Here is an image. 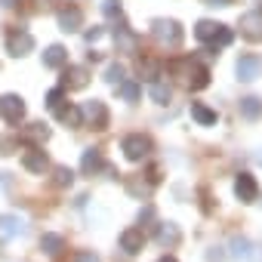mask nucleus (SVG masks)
<instances>
[{
  "label": "nucleus",
  "mask_w": 262,
  "mask_h": 262,
  "mask_svg": "<svg viewBox=\"0 0 262 262\" xmlns=\"http://www.w3.org/2000/svg\"><path fill=\"white\" fill-rule=\"evenodd\" d=\"M173 71H179L188 83V90H204L210 86V71L198 62V59H182V62H173Z\"/></svg>",
  "instance_id": "obj_1"
},
{
  "label": "nucleus",
  "mask_w": 262,
  "mask_h": 262,
  "mask_svg": "<svg viewBox=\"0 0 262 262\" xmlns=\"http://www.w3.org/2000/svg\"><path fill=\"white\" fill-rule=\"evenodd\" d=\"M194 37L204 40V43H213V47H228L231 43V28H225L219 22H210V19H201L198 28H194Z\"/></svg>",
  "instance_id": "obj_2"
},
{
  "label": "nucleus",
  "mask_w": 262,
  "mask_h": 262,
  "mask_svg": "<svg viewBox=\"0 0 262 262\" xmlns=\"http://www.w3.org/2000/svg\"><path fill=\"white\" fill-rule=\"evenodd\" d=\"M151 37L161 47H179L182 43V25L176 19H155L151 22Z\"/></svg>",
  "instance_id": "obj_3"
},
{
  "label": "nucleus",
  "mask_w": 262,
  "mask_h": 262,
  "mask_svg": "<svg viewBox=\"0 0 262 262\" xmlns=\"http://www.w3.org/2000/svg\"><path fill=\"white\" fill-rule=\"evenodd\" d=\"M120 151L126 155V161H142V158H148V151H151V139L142 136V133H129V136H123Z\"/></svg>",
  "instance_id": "obj_4"
},
{
  "label": "nucleus",
  "mask_w": 262,
  "mask_h": 262,
  "mask_svg": "<svg viewBox=\"0 0 262 262\" xmlns=\"http://www.w3.org/2000/svg\"><path fill=\"white\" fill-rule=\"evenodd\" d=\"M56 22H59V28H62L65 34L80 31V28H83V10H80L77 4H65V7H59Z\"/></svg>",
  "instance_id": "obj_5"
},
{
  "label": "nucleus",
  "mask_w": 262,
  "mask_h": 262,
  "mask_svg": "<svg viewBox=\"0 0 262 262\" xmlns=\"http://www.w3.org/2000/svg\"><path fill=\"white\" fill-rule=\"evenodd\" d=\"M34 50V37L25 31V28H13V31H7V53L10 56H28Z\"/></svg>",
  "instance_id": "obj_6"
},
{
  "label": "nucleus",
  "mask_w": 262,
  "mask_h": 262,
  "mask_svg": "<svg viewBox=\"0 0 262 262\" xmlns=\"http://www.w3.org/2000/svg\"><path fill=\"white\" fill-rule=\"evenodd\" d=\"M0 117H4L7 123H19L25 117V99L16 96V93L0 96Z\"/></svg>",
  "instance_id": "obj_7"
},
{
  "label": "nucleus",
  "mask_w": 262,
  "mask_h": 262,
  "mask_svg": "<svg viewBox=\"0 0 262 262\" xmlns=\"http://www.w3.org/2000/svg\"><path fill=\"white\" fill-rule=\"evenodd\" d=\"M83 120L93 126V129H105L108 126V108H105V102H99V99H90V102H83Z\"/></svg>",
  "instance_id": "obj_8"
},
{
  "label": "nucleus",
  "mask_w": 262,
  "mask_h": 262,
  "mask_svg": "<svg viewBox=\"0 0 262 262\" xmlns=\"http://www.w3.org/2000/svg\"><path fill=\"white\" fill-rule=\"evenodd\" d=\"M234 194H237L241 204H253V201L259 198V185H256V179H253L250 173H237V179H234Z\"/></svg>",
  "instance_id": "obj_9"
},
{
  "label": "nucleus",
  "mask_w": 262,
  "mask_h": 262,
  "mask_svg": "<svg viewBox=\"0 0 262 262\" xmlns=\"http://www.w3.org/2000/svg\"><path fill=\"white\" fill-rule=\"evenodd\" d=\"M114 43H117V53H126V56H136L139 53V37L129 31L123 22L114 28Z\"/></svg>",
  "instance_id": "obj_10"
},
{
  "label": "nucleus",
  "mask_w": 262,
  "mask_h": 262,
  "mask_svg": "<svg viewBox=\"0 0 262 262\" xmlns=\"http://www.w3.org/2000/svg\"><path fill=\"white\" fill-rule=\"evenodd\" d=\"M241 34L247 40H262V10H253V13H244L241 16Z\"/></svg>",
  "instance_id": "obj_11"
},
{
  "label": "nucleus",
  "mask_w": 262,
  "mask_h": 262,
  "mask_svg": "<svg viewBox=\"0 0 262 262\" xmlns=\"http://www.w3.org/2000/svg\"><path fill=\"white\" fill-rule=\"evenodd\" d=\"M90 83V71L83 65H68L65 74H62V86L65 90H83Z\"/></svg>",
  "instance_id": "obj_12"
},
{
  "label": "nucleus",
  "mask_w": 262,
  "mask_h": 262,
  "mask_svg": "<svg viewBox=\"0 0 262 262\" xmlns=\"http://www.w3.org/2000/svg\"><path fill=\"white\" fill-rule=\"evenodd\" d=\"M22 167H25L28 173H47L50 158H47V151H43V148H28V151L22 155Z\"/></svg>",
  "instance_id": "obj_13"
},
{
  "label": "nucleus",
  "mask_w": 262,
  "mask_h": 262,
  "mask_svg": "<svg viewBox=\"0 0 262 262\" xmlns=\"http://www.w3.org/2000/svg\"><path fill=\"white\" fill-rule=\"evenodd\" d=\"M142 247H145V234H142V228H126V231H120V250H123V253L136 256Z\"/></svg>",
  "instance_id": "obj_14"
},
{
  "label": "nucleus",
  "mask_w": 262,
  "mask_h": 262,
  "mask_svg": "<svg viewBox=\"0 0 262 262\" xmlns=\"http://www.w3.org/2000/svg\"><path fill=\"white\" fill-rule=\"evenodd\" d=\"M155 241H158L161 247L173 250V247L182 241V231H179V225H173V222H161V225H158V231H155Z\"/></svg>",
  "instance_id": "obj_15"
},
{
  "label": "nucleus",
  "mask_w": 262,
  "mask_h": 262,
  "mask_svg": "<svg viewBox=\"0 0 262 262\" xmlns=\"http://www.w3.org/2000/svg\"><path fill=\"white\" fill-rule=\"evenodd\" d=\"M25 231V222L19 216H10V213H0V241H13Z\"/></svg>",
  "instance_id": "obj_16"
},
{
  "label": "nucleus",
  "mask_w": 262,
  "mask_h": 262,
  "mask_svg": "<svg viewBox=\"0 0 262 262\" xmlns=\"http://www.w3.org/2000/svg\"><path fill=\"white\" fill-rule=\"evenodd\" d=\"M43 65H47V68H65V65H68L65 47H59V43L47 47V50H43Z\"/></svg>",
  "instance_id": "obj_17"
},
{
  "label": "nucleus",
  "mask_w": 262,
  "mask_h": 262,
  "mask_svg": "<svg viewBox=\"0 0 262 262\" xmlns=\"http://www.w3.org/2000/svg\"><path fill=\"white\" fill-rule=\"evenodd\" d=\"M80 170H83L86 176H96L99 170H105V161H102V151H96V148H90V151H83V158H80Z\"/></svg>",
  "instance_id": "obj_18"
},
{
  "label": "nucleus",
  "mask_w": 262,
  "mask_h": 262,
  "mask_svg": "<svg viewBox=\"0 0 262 262\" xmlns=\"http://www.w3.org/2000/svg\"><path fill=\"white\" fill-rule=\"evenodd\" d=\"M136 71H139V83H142V80H145V83H151V80H158V77H161V62H158V59H139Z\"/></svg>",
  "instance_id": "obj_19"
},
{
  "label": "nucleus",
  "mask_w": 262,
  "mask_h": 262,
  "mask_svg": "<svg viewBox=\"0 0 262 262\" xmlns=\"http://www.w3.org/2000/svg\"><path fill=\"white\" fill-rule=\"evenodd\" d=\"M234 71H237V80H253L259 74V59L256 56H241Z\"/></svg>",
  "instance_id": "obj_20"
},
{
  "label": "nucleus",
  "mask_w": 262,
  "mask_h": 262,
  "mask_svg": "<svg viewBox=\"0 0 262 262\" xmlns=\"http://www.w3.org/2000/svg\"><path fill=\"white\" fill-rule=\"evenodd\" d=\"M56 117H59L62 123H68V126H80V123H83V111L74 108V105H68V102L56 108Z\"/></svg>",
  "instance_id": "obj_21"
},
{
  "label": "nucleus",
  "mask_w": 262,
  "mask_h": 262,
  "mask_svg": "<svg viewBox=\"0 0 262 262\" xmlns=\"http://www.w3.org/2000/svg\"><path fill=\"white\" fill-rule=\"evenodd\" d=\"M117 93H120V99L123 102H139V96H142V83L139 80H120L117 83Z\"/></svg>",
  "instance_id": "obj_22"
},
{
  "label": "nucleus",
  "mask_w": 262,
  "mask_h": 262,
  "mask_svg": "<svg viewBox=\"0 0 262 262\" xmlns=\"http://www.w3.org/2000/svg\"><path fill=\"white\" fill-rule=\"evenodd\" d=\"M148 96H151L158 105H167V102H170V96H173V90H170V83H167V80H151V83H148Z\"/></svg>",
  "instance_id": "obj_23"
},
{
  "label": "nucleus",
  "mask_w": 262,
  "mask_h": 262,
  "mask_svg": "<svg viewBox=\"0 0 262 262\" xmlns=\"http://www.w3.org/2000/svg\"><path fill=\"white\" fill-rule=\"evenodd\" d=\"M191 117H194L201 126H213V123H216V111L207 108L204 102H191Z\"/></svg>",
  "instance_id": "obj_24"
},
{
  "label": "nucleus",
  "mask_w": 262,
  "mask_h": 262,
  "mask_svg": "<svg viewBox=\"0 0 262 262\" xmlns=\"http://www.w3.org/2000/svg\"><path fill=\"white\" fill-rule=\"evenodd\" d=\"M241 114H244V117H250V120H256V117L262 114V99H256V96L241 99Z\"/></svg>",
  "instance_id": "obj_25"
},
{
  "label": "nucleus",
  "mask_w": 262,
  "mask_h": 262,
  "mask_svg": "<svg viewBox=\"0 0 262 262\" xmlns=\"http://www.w3.org/2000/svg\"><path fill=\"white\" fill-rule=\"evenodd\" d=\"M40 250L50 253V256H56V253L65 250V241H62L59 234H43V237H40Z\"/></svg>",
  "instance_id": "obj_26"
},
{
  "label": "nucleus",
  "mask_w": 262,
  "mask_h": 262,
  "mask_svg": "<svg viewBox=\"0 0 262 262\" xmlns=\"http://www.w3.org/2000/svg\"><path fill=\"white\" fill-rule=\"evenodd\" d=\"M59 105H65V86H56V90H50V93H47V108H50V111H56Z\"/></svg>",
  "instance_id": "obj_27"
},
{
  "label": "nucleus",
  "mask_w": 262,
  "mask_h": 262,
  "mask_svg": "<svg viewBox=\"0 0 262 262\" xmlns=\"http://www.w3.org/2000/svg\"><path fill=\"white\" fill-rule=\"evenodd\" d=\"M53 182H56L59 188H65V185H71V182H74V173H71L68 167H56V173H53Z\"/></svg>",
  "instance_id": "obj_28"
},
{
  "label": "nucleus",
  "mask_w": 262,
  "mask_h": 262,
  "mask_svg": "<svg viewBox=\"0 0 262 262\" xmlns=\"http://www.w3.org/2000/svg\"><path fill=\"white\" fill-rule=\"evenodd\" d=\"M105 80H108L111 86H117V83L123 80V65H117V62L108 65V68H105Z\"/></svg>",
  "instance_id": "obj_29"
},
{
  "label": "nucleus",
  "mask_w": 262,
  "mask_h": 262,
  "mask_svg": "<svg viewBox=\"0 0 262 262\" xmlns=\"http://www.w3.org/2000/svg\"><path fill=\"white\" fill-rule=\"evenodd\" d=\"M102 13H105L108 19H120V0H105V4H102Z\"/></svg>",
  "instance_id": "obj_30"
},
{
  "label": "nucleus",
  "mask_w": 262,
  "mask_h": 262,
  "mask_svg": "<svg viewBox=\"0 0 262 262\" xmlns=\"http://www.w3.org/2000/svg\"><path fill=\"white\" fill-rule=\"evenodd\" d=\"M28 136H31V139H47L50 129H47L43 123H31V126H28Z\"/></svg>",
  "instance_id": "obj_31"
},
{
  "label": "nucleus",
  "mask_w": 262,
  "mask_h": 262,
  "mask_svg": "<svg viewBox=\"0 0 262 262\" xmlns=\"http://www.w3.org/2000/svg\"><path fill=\"white\" fill-rule=\"evenodd\" d=\"M231 247H234V250H231L234 256H247V253H250V244H247V241H241V237H234V241H231Z\"/></svg>",
  "instance_id": "obj_32"
},
{
  "label": "nucleus",
  "mask_w": 262,
  "mask_h": 262,
  "mask_svg": "<svg viewBox=\"0 0 262 262\" xmlns=\"http://www.w3.org/2000/svg\"><path fill=\"white\" fill-rule=\"evenodd\" d=\"M74 262H99V256H96L93 250H80V253L74 256Z\"/></svg>",
  "instance_id": "obj_33"
},
{
  "label": "nucleus",
  "mask_w": 262,
  "mask_h": 262,
  "mask_svg": "<svg viewBox=\"0 0 262 262\" xmlns=\"http://www.w3.org/2000/svg\"><path fill=\"white\" fill-rule=\"evenodd\" d=\"M207 7H231V0H204Z\"/></svg>",
  "instance_id": "obj_34"
},
{
  "label": "nucleus",
  "mask_w": 262,
  "mask_h": 262,
  "mask_svg": "<svg viewBox=\"0 0 262 262\" xmlns=\"http://www.w3.org/2000/svg\"><path fill=\"white\" fill-rule=\"evenodd\" d=\"M56 4H59V0H37V7H40V10H53Z\"/></svg>",
  "instance_id": "obj_35"
},
{
  "label": "nucleus",
  "mask_w": 262,
  "mask_h": 262,
  "mask_svg": "<svg viewBox=\"0 0 262 262\" xmlns=\"http://www.w3.org/2000/svg\"><path fill=\"white\" fill-rule=\"evenodd\" d=\"M99 34H102L99 28H90V31H86V43H93V40H99Z\"/></svg>",
  "instance_id": "obj_36"
},
{
  "label": "nucleus",
  "mask_w": 262,
  "mask_h": 262,
  "mask_svg": "<svg viewBox=\"0 0 262 262\" xmlns=\"http://www.w3.org/2000/svg\"><path fill=\"white\" fill-rule=\"evenodd\" d=\"M0 7H4V10H13V7H19V0H0Z\"/></svg>",
  "instance_id": "obj_37"
},
{
  "label": "nucleus",
  "mask_w": 262,
  "mask_h": 262,
  "mask_svg": "<svg viewBox=\"0 0 262 262\" xmlns=\"http://www.w3.org/2000/svg\"><path fill=\"white\" fill-rule=\"evenodd\" d=\"M158 262H176V256H161Z\"/></svg>",
  "instance_id": "obj_38"
},
{
  "label": "nucleus",
  "mask_w": 262,
  "mask_h": 262,
  "mask_svg": "<svg viewBox=\"0 0 262 262\" xmlns=\"http://www.w3.org/2000/svg\"><path fill=\"white\" fill-rule=\"evenodd\" d=\"M259 7H262V0H259Z\"/></svg>",
  "instance_id": "obj_39"
}]
</instances>
